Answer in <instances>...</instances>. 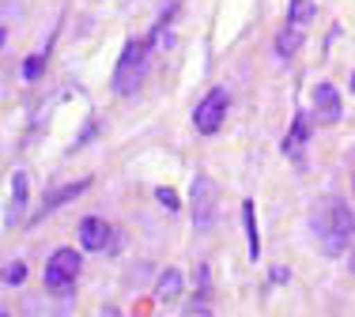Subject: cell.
Here are the masks:
<instances>
[{"mask_svg":"<svg viewBox=\"0 0 355 317\" xmlns=\"http://www.w3.org/2000/svg\"><path fill=\"white\" fill-rule=\"evenodd\" d=\"M80 253L76 249H57L53 257H49L46 264V287L57 291V295H64V291L76 287V280H80Z\"/></svg>","mask_w":355,"mask_h":317,"instance_id":"4","label":"cell"},{"mask_svg":"<svg viewBox=\"0 0 355 317\" xmlns=\"http://www.w3.org/2000/svg\"><path fill=\"white\" fill-rule=\"evenodd\" d=\"M314 19H318L314 0H291V4H287V23H295V27L306 30V23H314Z\"/></svg>","mask_w":355,"mask_h":317,"instance_id":"13","label":"cell"},{"mask_svg":"<svg viewBox=\"0 0 355 317\" xmlns=\"http://www.w3.org/2000/svg\"><path fill=\"white\" fill-rule=\"evenodd\" d=\"M87 185H91V181L83 178V181H76V185H61V189H53V193L46 197V204H42V212H38V215H49V212H57V208H61L64 200H76V197H80ZM38 215H35V219H38Z\"/></svg>","mask_w":355,"mask_h":317,"instance_id":"10","label":"cell"},{"mask_svg":"<svg viewBox=\"0 0 355 317\" xmlns=\"http://www.w3.org/2000/svg\"><path fill=\"white\" fill-rule=\"evenodd\" d=\"M155 298L163 306H174L178 298H182V272L178 269H166L163 276H159V283H155Z\"/></svg>","mask_w":355,"mask_h":317,"instance_id":"8","label":"cell"},{"mask_svg":"<svg viewBox=\"0 0 355 317\" xmlns=\"http://www.w3.org/2000/svg\"><path fill=\"white\" fill-rule=\"evenodd\" d=\"M23 280H27V264H23V261H8L4 283H12V287H15V283H23Z\"/></svg>","mask_w":355,"mask_h":317,"instance_id":"16","label":"cell"},{"mask_svg":"<svg viewBox=\"0 0 355 317\" xmlns=\"http://www.w3.org/2000/svg\"><path fill=\"white\" fill-rule=\"evenodd\" d=\"M42 69H46V53H35L27 64H23V80H38Z\"/></svg>","mask_w":355,"mask_h":317,"instance_id":"15","label":"cell"},{"mask_svg":"<svg viewBox=\"0 0 355 317\" xmlns=\"http://www.w3.org/2000/svg\"><path fill=\"white\" fill-rule=\"evenodd\" d=\"M80 246L87 249V253H103L110 246V223L98 219V215H87V219L80 223Z\"/></svg>","mask_w":355,"mask_h":317,"instance_id":"7","label":"cell"},{"mask_svg":"<svg viewBox=\"0 0 355 317\" xmlns=\"http://www.w3.org/2000/svg\"><path fill=\"white\" fill-rule=\"evenodd\" d=\"M189 208H193V227L197 230H212L216 215H219V185L208 174H197L189 189Z\"/></svg>","mask_w":355,"mask_h":317,"instance_id":"3","label":"cell"},{"mask_svg":"<svg viewBox=\"0 0 355 317\" xmlns=\"http://www.w3.org/2000/svg\"><path fill=\"white\" fill-rule=\"evenodd\" d=\"M302 38H306V30L302 27H295V23H287V27L276 35V53L280 57H291V53H299L302 49Z\"/></svg>","mask_w":355,"mask_h":317,"instance_id":"11","label":"cell"},{"mask_svg":"<svg viewBox=\"0 0 355 317\" xmlns=\"http://www.w3.org/2000/svg\"><path fill=\"white\" fill-rule=\"evenodd\" d=\"M155 200L166 208V212H178V193H174V189H166V185L155 189Z\"/></svg>","mask_w":355,"mask_h":317,"instance_id":"17","label":"cell"},{"mask_svg":"<svg viewBox=\"0 0 355 317\" xmlns=\"http://www.w3.org/2000/svg\"><path fill=\"white\" fill-rule=\"evenodd\" d=\"M23 204H27V174L15 170V178H12V204H8V223H15L23 215Z\"/></svg>","mask_w":355,"mask_h":317,"instance_id":"12","label":"cell"},{"mask_svg":"<svg viewBox=\"0 0 355 317\" xmlns=\"http://www.w3.org/2000/svg\"><path fill=\"white\" fill-rule=\"evenodd\" d=\"M314 114H318L325 125L340 121L344 106H340V91H336L333 83H318V87H314Z\"/></svg>","mask_w":355,"mask_h":317,"instance_id":"6","label":"cell"},{"mask_svg":"<svg viewBox=\"0 0 355 317\" xmlns=\"http://www.w3.org/2000/svg\"><path fill=\"white\" fill-rule=\"evenodd\" d=\"M310 227H314V242L325 257H344L348 242L355 238V212L344 200H321L310 215Z\"/></svg>","mask_w":355,"mask_h":317,"instance_id":"1","label":"cell"},{"mask_svg":"<svg viewBox=\"0 0 355 317\" xmlns=\"http://www.w3.org/2000/svg\"><path fill=\"white\" fill-rule=\"evenodd\" d=\"M227 106H231V98H227L223 87H212L205 98H200V106L193 110V125H197L200 136H216L219 125L227 118Z\"/></svg>","mask_w":355,"mask_h":317,"instance_id":"5","label":"cell"},{"mask_svg":"<svg viewBox=\"0 0 355 317\" xmlns=\"http://www.w3.org/2000/svg\"><path fill=\"white\" fill-rule=\"evenodd\" d=\"M242 223H246V238H250V261H257L261 235H257V219H253V200H242Z\"/></svg>","mask_w":355,"mask_h":317,"instance_id":"14","label":"cell"},{"mask_svg":"<svg viewBox=\"0 0 355 317\" xmlns=\"http://www.w3.org/2000/svg\"><path fill=\"white\" fill-rule=\"evenodd\" d=\"M182 317H216V314L208 310V306H197V302H193V306H189V310H185Z\"/></svg>","mask_w":355,"mask_h":317,"instance_id":"18","label":"cell"},{"mask_svg":"<svg viewBox=\"0 0 355 317\" xmlns=\"http://www.w3.org/2000/svg\"><path fill=\"white\" fill-rule=\"evenodd\" d=\"M0 317H12V314H8V310H4V314H0Z\"/></svg>","mask_w":355,"mask_h":317,"instance_id":"20","label":"cell"},{"mask_svg":"<svg viewBox=\"0 0 355 317\" xmlns=\"http://www.w3.org/2000/svg\"><path fill=\"white\" fill-rule=\"evenodd\" d=\"M148 42L144 38H129L121 49V57H117V69H114V91L117 95H132V91L144 83V76H148Z\"/></svg>","mask_w":355,"mask_h":317,"instance_id":"2","label":"cell"},{"mask_svg":"<svg viewBox=\"0 0 355 317\" xmlns=\"http://www.w3.org/2000/svg\"><path fill=\"white\" fill-rule=\"evenodd\" d=\"M306 136H310V118L306 114H299L291 125V132H287V140H284V155H291V158H299L302 155V144H306Z\"/></svg>","mask_w":355,"mask_h":317,"instance_id":"9","label":"cell"},{"mask_svg":"<svg viewBox=\"0 0 355 317\" xmlns=\"http://www.w3.org/2000/svg\"><path fill=\"white\" fill-rule=\"evenodd\" d=\"M352 91H355V76H352Z\"/></svg>","mask_w":355,"mask_h":317,"instance_id":"21","label":"cell"},{"mask_svg":"<svg viewBox=\"0 0 355 317\" xmlns=\"http://www.w3.org/2000/svg\"><path fill=\"white\" fill-rule=\"evenodd\" d=\"M348 269H352V272H355V253H352V257H348Z\"/></svg>","mask_w":355,"mask_h":317,"instance_id":"19","label":"cell"}]
</instances>
